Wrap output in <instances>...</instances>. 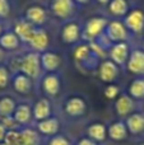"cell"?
Wrapping results in <instances>:
<instances>
[{"label": "cell", "instance_id": "1", "mask_svg": "<svg viewBox=\"0 0 144 145\" xmlns=\"http://www.w3.org/2000/svg\"><path fill=\"white\" fill-rule=\"evenodd\" d=\"M7 64L12 72H23L35 80L36 84L43 74L42 68H41L40 54L27 50V48H24V51L15 56H12V57L9 56Z\"/></svg>", "mask_w": 144, "mask_h": 145}, {"label": "cell", "instance_id": "2", "mask_svg": "<svg viewBox=\"0 0 144 145\" xmlns=\"http://www.w3.org/2000/svg\"><path fill=\"white\" fill-rule=\"evenodd\" d=\"M61 120L69 122H79L88 116L89 105L88 101L81 94L66 95L60 106Z\"/></svg>", "mask_w": 144, "mask_h": 145}, {"label": "cell", "instance_id": "3", "mask_svg": "<svg viewBox=\"0 0 144 145\" xmlns=\"http://www.w3.org/2000/svg\"><path fill=\"white\" fill-rule=\"evenodd\" d=\"M37 84L43 97L55 99L61 94V90H63V76H61L60 71L43 72Z\"/></svg>", "mask_w": 144, "mask_h": 145}, {"label": "cell", "instance_id": "4", "mask_svg": "<svg viewBox=\"0 0 144 145\" xmlns=\"http://www.w3.org/2000/svg\"><path fill=\"white\" fill-rule=\"evenodd\" d=\"M109 19L106 17H92L86 20L82 28V41L92 43L105 33Z\"/></svg>", "mask_w": 144, "mask_h": 145}, {"label": "cell", "instance_id": "5", "mask_svg": "<svg viewBox=\"0 0 144 145\" xmlns=\"http://www.w3.org/2000/svg\"><path fill=\"white\" fill-rule=\"evenodd\" d=\"M77 3L74 0H50L48 3V13L51 17L58 20L66 22L74 19L77 13Z\"/></svg>", "mask_w": 144, "mask_h": 145}, {"label": "cell", "instance_id": "6", "mask_svg": "<svg viewBox=\"0 0 144 145\" xmlns=\"http://www.w3.org/2000/svg\"><path fill=\"white\" fill-rule=\"evenodd\" d=\"M82 24L79 20L70 19L63 23L60 29V40L65 45H78L82 41Z\"/></svg>", "mask_w": 144, "mask_h": 145}, {"label": "cell", "instance_id": "7", "mask_svg": "<svg viewBox=\"0 0 144 145\" xmlns=\"http://www.w3.org/2000/svg\"><path fill=\"white\" fill-rule=\"evenodd\" d=\"M139 103L134 101L126 92L121 93L116 99L114 101V111L117 118L125 120L128 116H130L133 112L139 110Z\"/></svg>", "mask_w": 144, "mask_h": 145}, {"label": "cell", "instance_id": "8", "mask_svg": "<svg viewBox=\"0 0 144 145\" xmlns=\"http://www.w3.org/2000/svg\"><path fill=\"white\" fill-rule=\"evenodd\" d=\"M23 18L35 27H43L50 18V13L46 7L41 4H31L23 12Z\"/></svg>", "mask_w": 144, "mask_h": 145}, {"label": "cell", "instance_id": "9", "mask_svg": "<svg viewBox=\"0 0 144 145\" xmlns=\"http://www.w3.org/2000/svg\"><path fill=\"white\" fill-rule=\"evenodd\" d=\"M33 127L36 129V131L40 134L42 139L51 138V136L61 133V117H59L58 115H52L42 121L35 122Z\"/></svg>", "mask_w": 144, "mask_h": 145}, {"label": "cell", "instance_id": "10", "mask_svg": "<svg viewBox=\"0 0 144 145\" xmlns=\"http://www.w3.org/2000/svg\"><path fill=\"white\" fill-rule=\"evenodd\" d=\"M103 35H105V37L107 38V41L112 45V43H116V42L128 41L130 33H129V31L126 29V27H125L122 20L115 19V20H109Z\"/></svg>", "mask_w": 144, "mask_h": 145}, {"label": "cell", "instance_id": "11", "mask_svg": "<svg viewBox=\"0 0 144 145\" xmlns=\"http://www.w3.org/2000/svg\"><path fill=\"white\" fill-rule=\"evenodd\" d=\"M50 43H51V37L48 32L43 27H37L33 32L32 37L26 45V48L35 52H43L46 50H50Z\"/></svg>", "mask_w": 144, "mask_h": 145}, {"label": "cell", "instance_id": "12", "mask_svg": "<svg viewBox=\"0 0 144 145\" xmlns=\"http://www.w3.org/2000/svg\"><path fill=\"white\" fill-rule=\"evenodd\" d=\"M36 87V82L33 79H31L29 76H27L23 72H13L12 75V82H10V88L13 89V92L18 95H29L33 92Z\"/></svg>", "mask_w": 144, "mask_h": 145}, {"label": "cell", "instance_id": "13", "mask_svg": "<svg viewBox=\"0 0 144 145\" xmlns=\"http://www.w3.org/2000/svg\"><path fill=\"white\" fill-rule=\"evenodd\" d=\"M125 123L128 127L129 138L134 140H143L144 139V113L140 110L133 112L125 118Z\"/></svg>", "mask_w": 144, "mask_h": 145}, {"label": "cell", "instance_id": "14", "mask_svg": "<svg viewBox=\"0 0 144 145\" xmlns=\"http://www.w3.org/2000/svg\"><path fill=\"white\" fill-rule=\"evenodd\" d=\"M124 24L129 33L133 35H142L144 32V10L142 8H134L129 10L124 17Z\"/></svg>", "mask_w": 144, "mask_h": 145}, {"label": "cell", "instance_id": "15", "mask_svg": "<svg viewBox=\"0 0 144 145\" xmlns=\"http://www.w3.org/2000/svg\"><path fill=\"white\" fill-rule=\"evenodd\" d=\"M130 45L128 41H124V42H116L112 43L109 47L107 52H109V59L111 61H114L117 66L120 68H125L126 65V61L129 59L130 55Z\"/></svg>", "mask_w": 144, "mask_h": 145}, {"label": "cell", "instance_id": "16", "mask_svg": "<svg viewBox=\"0 0 144 145\" xmlns=\"http://www.w3.org/2000/svg\"><path fill=\"white\" fill-rule=\"evenodd\" d=\"M13 118H14V121L20 129L33 126L35 121H33V113H32V103L27 102V101L18 102L17 107L14 110V113H13Z\"/></svg>", "mask_w": 144, "mask_h": 145}, {"label": "cell", "instance_id": "17", "mask_svg": "<svg viewBox=\"0 0 144 145\" xmlns=\"http://www.w3.org/2000/svg\"><path fill=\"white\" fill-rule=\"evenodd\" d=\"M41 68L43 72H59L63 66V57L59 52L46 50L40 54Z\"/></svg>", "mask_w": 144, "mask_h": 145}, {"label": "cell", "instance_id": "18", "mask_svg": "<svg viewBox=\"0 0 144 145\" xmlns=\"http://www.w3.org/2000/svg\"><path fill=\"white\" fill-rule=\"evenodd\" d=\"M97 75H98L99 80H102L103 83L111 84V83L116 82L117 78L120 76V66H117L110 59H105L99 63L98 68H97Z\"/></svg>", "mask_w": 144, "mask_h": 145}, {"label": "cell", "instance_id": "19", "mask_svg": "<svg viewBox=\"0 0 144 145\" xmlns=\"http://www.w3.org/2000/svg\"><path fill=\"white\" fill-rule=\"evenodd\" d=\"M32 113H33V121L38 122L50 116L55 115L54 113V103L52 99L47 97H40L35 103H32Z\"/></svg>", "mask_w": 144, "mask_h": 145}, {"label": "cell", "instance_id": "20", "mask_svg": "<svg viewBox=\"0 0 144 145\" xmlns=\"http://www.w3.org/2000/svg\"><path fill=\"white\" fill-rule=\"evenodd\" d=\"M107 138L114 143H124L129 139V133L125 120L116 118L107 123Z\"/></svg>", "mask_w": 144, "mask_h": 145}, {"label": "cell", "instance_id": "21", "mask_svg": "<svg viewBox=\"0 0 144 145\" xmlns=\"http://www.w3.org/2000/svg\"><path fill=\"white\" fill-rule=\"evenodd\" d=\"M125 69L135 76H144V50L134 48L130 51Z\"/></svg>", "mask_w": 144, "mask_h": 145}, {"label": "cell", "instance_id": "22", "mask_svg": "<svg viewBox=\"0 0 144 145\" xmlns=\"http://www.w3.org/2000/svg\"><path fill=\"white\" fill-rule=\"evenodd\" d=\"M83 135L88 136L89 139L94 140L99 145H103L109 140V138H107V123L102 122V121H93L84 127Z\"/></svg>", "mask_w": 144, "mask_h": 145}, {"label": "cell", "instance_id": "23", "mask_svg": "<svg viewBox=\"0 0 144 145\" xmlns=\"http://www.w3.org/2000/svg\"><path fill=\"white\" fill-rule=\"evenodd\" d=\"M0 46L3 47V50H5L8 54L12 52H18L20 51L24 46H23L20 38L15 35V32L10 27H8L4 31L1 36H0Z\"/></svg>", "mask_w": 144, "mask_h": 145}, {"label": "cell", "instance_id": "24", "mask_svg": "<svg viewBox=\"0 0 144 145\" xmlns=\"http://www.w3.org/2000/svg\"><path fill=\"white\" fill-rule=\"evenodd\" d=\"M10 28H12L15 32V35L20 38V41H22L23 46H24V48H26V45H27V42L29 41V38L32 37L33 32H35V29L37 27L31 24V23L28 22V20H26L23 17H20V18H18V19L13 20Z\"/></svg>", "mask_w": 144, "mask_h": 145}, {"label": "cell", "instance_id": "25", "mask_svg": "<svg viewBox=\"0 0 144 145\" xmlns=\"http://www.w3.org/2000/svg\"><path fill=\"white\" fill-rule=\"evenodd\" d=\"M42 138L33 126L19 129V145H41Z\"/></svg>", "mask_w": 144, "mask_h": 145}, {"label": "cell", "instance_id": "26", "mask_svg": "<svg viewBox=\"0 0 144 145\" xmlns=\"http://www.w3.org/2000/svg\"><path fill=\"white\" fill-rule=\"evenodd\" d=\"M126 93L140 105L144 101V76H135L128 85Z\"/></svg>", "mask_w": 144, "mask_h": 145}, {"label": "cell", "instance_id": "27", "mask_svg": "<svg viewBox=\"0 0 144 145\" xmlns=\"http://www.w3.org/2000/svg\"><path fill=\"white\" fill-rule=\"evenodd\" d=\"M18 101L10 94H3L0 97V117H10L14 113Z\"/></svg>", "mask_w": 144, "mask_h": 145}, {"label": "cell", "instance_id": "28", "mask_svg": "<svg viewBox=\"0 0 144 145\" xmlns=\"http://www.w3.org/2000/svg\"><path fill=\"white\" fill-rule=\"evenodd\" d=\"M107 5L109 12L116 18H124L130 10L128 0H111Z\"/></svg>", "mask_w": 144, "mask_h": 145}, {"label": "cell", "instance_id": "29", "mask_svg": "<svg viewBox=\"0 0 144 145\" xmlns=\"http://www.w3.org/2000/svg\"><path fill=\"white\" fill-rule=\"evenodd\" d=\"M13 72L9 69L8 64H0V90H7L10 88Z\"/></svg>", "mask_w": 144, "mask_h": 145}, {"label": "cell", "instance_id": "30", "mask_svg": "<svg viewBox=\"0 0 144 145\" xmlns=\"http://www.w3.org/2000/svg\"><path fill=\"white\" fill-rule=\"evenodd\" d=\"M46 145H74V140L66 134L59 133L46 139Z\"/></svg>", "mask_w": 144, "mask_h": 145}, {"label": "cell", "instance_id": "31", "mask_svg": "<svg viewBox=\"0 0 144 145\" xmlns=\"http://www.w3.org/2000/svg\"><path fill=\"white\" fill-rule=\"evenodd\" d=\"M13 14V1L12 0H0V19L7 22Z\"/></svg>", "mask_w": 144, "mask_h": 145}, {"label": "cell", "instance_id": "32", "mask_svg": "<svg viewBox=\"0 0 144 145\" xmlns=\"http://www.w3.org/2000/svg\"><path fill=\"white\" fill-rule=\"evenodd\" d=\"M103 94L107 99L110 101H115L120 94H121V89L117 84L115 83H111V84H107L103 89Z\"/></svg>", "mask_w": 144, "mask_h": 145}, {"label": "cell", "instance_id": "33", "mask_svg": "<svg viewBox=\"0 0 144 145\" xmlns=\"http://www.w3.org/2000/svg\"><path fill=\"white\" fill-rule=\"evenodd\" d=\"M74 145H99V144L96 143L94 140H92V139H89L88 136L81 135L79 138H77L74 140Z\"/></svg>", "mask_w": 144, "mask_h": 145}, {"label": "cell", "instance_id": "34", "mask_svg": "<svg viewBox=\"0 0 144 145\" xmlns=\"http://www.w3.org/2000/svg\"><path fill=\"white\" fill-rule=\"evenodd\" d=\"M9 59V54L5 50H3V47L0 46V64H5Z\"/></svg>", "mask_w": 144, "mask_h": 145}, {"label": "cell", "instance_id": "35", "mask_svg": "<svg viewBox=\"0 0 144 145\" xmlns=\"http://www.w3.org/2000/svg\"><path fill=\"white\" fill-rule=\"evenodd\" d=\"M7 133H8V130H7V129H5V126L0 123V144H1V143H4V140H5V136H7Z\"/></svg>", "mask_w": 144, "mask_h": 145}, {"label": "cell", "instance_id": "36", "mask_svg": "<svg viewBox=\"0 0 144 145\" xmlns=\"http://www.w3.org/2000/svg\"><path fill=\"white\" fill-rule=\"evenodd\" d=\"M8 28V25H7V22H4V20H1L0 19V36L4 33V31Z\"/></svg>", "mask_w": 144, "mask_h": 145}, {"label": "cell", "instance_id": "37", "mask_svg": "<svg viewBox=\"0 0 144 145\" xmlns=\"http://www.w3.org/2000/svg\"><path fill=\"white\" fill-rule=\"evenodd\" d=\"M74 1H75L78 5H86V4H88L91 0H74Z\"/></svg>", "mask_w": 144, "mask_h": 145}, {"label": "cell", "instance_id": "38", "mask_svg": "<svg viewBox=\"0 0 144 145\" xmlns=\"http://www.w3.org/2000/svg\"><path fill=\"white\" fill-rule=\"evenodd\" d=\"M96 1L98 3V4H101V5H107L111 0H96Z\"/></svg>", "mask_w": 144, "mask_h": 145}, {"label": "cell", "instance_id": "39", "mask_svg": "<svg viewBox=\"0 0 144 145\" xmlns=\"http://www.w3.org/2000/svg\"><path fill=\"white\" fill-rule=\"evenodd\" d=\"M139 110H140V111H142V112L144 113V101H143L142 103H140V106H139Z\"/></svg>", "mask_w": 144, "mask_h": 145}, {"label": "cell", "instance_id": "40", "mask_svg": "<svg viewBox=\"0 0 144 145\" xmlns=\"http://www.w3.org/2000/svg\"><path fill=\"white\" fill-rule=\"evenodd\" d=\"M138 145H144V139H143V140H140L139 143H138Z\"/></svg>", "mask_w": 144, "mask_h": 145}, {"label": "cell", "instance_id": "41", "mask_svg": "<svg viewBox=\"0 0 144 145\" xmlns=\"http://www.w3.org/2000/svg\"><path fill=\"white\" fill-rule=\"evenodd\" d=\"M142 48H143V50H144V41H143V45H142Z\"/></svg>", "mask_w": 144, "mask_h": 145}]
</instances>
